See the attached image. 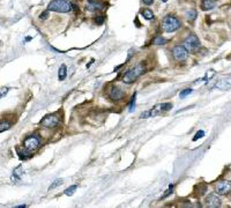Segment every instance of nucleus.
<instances>
[{
  "label": "nucleus",
  "mask_w": 231,
  "mask_h": 208,
  "mask_svg": "<svg viewBox=\"0 0 231 208\" xmlns=\"http://www.w3.org/2000/svg\"><path fill=\"white\" fill-rule=\"evenodd\" d=\"M145 72H146V66L142 62H140L125 73V75L123 76V81L125 83H133L134 81H137L142 74H145Z\"/></svg>",
  "instance_id": "f257e3e1"
},
{
  "label": "nucleus",
  "mask_w": 231,
  "mask_h": 208,
  "mask_svg": "<svg viewBox=\"0 0 231 208\" xmlns=\"http://www.w3.org/2000/svg\"><path fill=\"white\" fill-rule=\"evenodd\" d=\"M41 140L37 135H29L23 141V153L24 155H31L39 148Z\"/></svg>",
  "instance_id": "f03ea898"
},
{
  "label": "nucleus",
  "mask_w": 231,
  "mask_h": 208,
  "mask_svg": "<svg viewBox=\"0 0 231 208\" xmlns=\"http://www.w3.org/2000/svg\"><path fill=\"white\" fill-rule=\"evenodd\" d=\"M182 26V22L178 17L173 15H167L162 21V28L167 32H173V31L178 30Z\"/></svg>",
  "instance_id": "7ed1b4c3"
},
{
  "label": "nucleus",
  "mask_w": 231,
  "mask_h": 208,
  "mask_svg": "<svg viewBox=\"0 0 231 208\" xmlns=\"http://www.w3.org/2000/svg\"><path fill=\"white\" fill-rule=\"evenodd\" d=\"M47 9L57 13H68L72 10V5L66 0H52L47 6Z\"/></svg>",
  "instance_id": "20e7f679"
},
{
  "label": "nucleus",
  "mask_w": 231,
  "mask_h": 208,
  "mask_svg": "<svg viewBox=\"0 0 231 208\" xmlns=\"http://www.w3.org/2000/svg\"><path fill=\"white\" fill-rule=\"evenodd\" d=\"M184 47L189 52H195L200 47V41L198 36L195 35H189L184 41Z\"/></svg>",
  "instance_id": "39448f33"
},
{
  "label": "nucleus",
  "mask_w": 231,
  "mask_h": 208,
  "mask_svg": "<svg viewBox=\"0 0 231 208\" xmlns=\"http://www.w3.org/2000/svg\"><path fill=\"white\" fill-rule=\"evenodd\" d=\"M172 56L177 61H184L189 57V51L184 46L177 45L172 49Z\"/></svg>",
  "instance_id": "423d86ee"
},
{
  "label": "nucleus",
  "mask_w": 231,
  "mask_h": 208,
  "mask_svg": "<svg viewBox=\"0 0 231 208\" xmlns=\"http://www.w3.org/2000/svg\"><path fill=\"white\" fill-rule=\"evenodd\" d=\"M108 95H109V97H110L112 101L116 102V101H119V99L124 98L125 91H124L120 87H118V86H111V88L109 89Z\"/></svg>",
  "instance_id": "0eeeda50"
},
{
  "label": "nucleus",
  "mask_w": 231,
  "mask_h": 208,
  "mask_svg": "<svg viewBox=\"0 0 231 208\" xmlns=\"http://www.w3.org/2000/svg\"><path fill=\"white\" fill-rule=\"evenodd\" d=\"M41 124H42L43 126H45V127L52 128V127H56V126L59 124V118H58L56 114H47V116H45V117L43 118Z\"/></svg>",
  "instance_id": "6e6552de"
},
{
  "label": "nucleus",
  "mask_w": 231,
  "mask_h": 208,
  "mask_svg": "<svg viewBox=\"0 0 231 208\" xmlns=\"http://www.w3.org/2000/svg\"><path fill=\"white\" fill-rule=\"evenodd\" d=\"M214 88L218 89V90H229V89H231V74L218 80L217 83L214 86Z\"/></svg>",
  "instance_id": "1a4fd4ad"
},
{
  "label": "nucleus",
  "mask_w": 231,
  "mask_h": 208,
  "mask_svg": "<svg viewBox=\"0 0 231 208\" xmlns=\"http://www.w3.org/2000/svg\"><path fill=\"white\" fill-rule=\"evenodd\" d=\"M216 192L218 194H228L231 192V182L229 180H222L216 184Z\"/></svg>",
  "instance_id": "9d476101"
},
{
  "label": "nucleus",
  "mask_w": 231,
  "mask_h": 208,
  "mask_svg": "<svg viewBox=\"0 0 231 208\" xmlns=\"http://www.w3.org/2000/svg\"><path fill=\"white\" fill-rule=\"evenodd\" d=\"M206 205L210 208H216L221 206V199L216 193H210L208 197L206 198Z\"/></svg>",
  "instance_id": "9b49d317"
},
{
  "label": "nucleus",
  "mask_w": 231,
  "mask_h": 208,
  "mask_svg": "<svg viewBox=\"0 0 231 208\" xmlns=\"http://www.w3.org/2000/svg\"><path fill=\"white\" fill-rule=\"evenodd\" d=\"M161 112H163V110H162V104H157V105H155V106H154L152 109L147 110V111L142 112V113L140 114V118H143V119H146V118H149V117H154V116H157V114H160Z\"/></svg>",
  "instance_id": "f8f14e48"
},
{
  "label": "nucleus",
  "mask_w": 231,
  "mask_h": 208,
  "mask_svg": "<svg viewBox=\"0 0 231 208\" xmlns=\"http://www.w3.org/2000/svg\"><path fill=\"white\" fill-rule=\"evenodd\" d=\"M104 4L103 2H101L100 0H88L87 1V9L91 10V12H94V10H102L104 9Z\"/></svg>",
  "instance_id": "ddd939ff"
},
{
  "label": "nucleus",
  "mask_w": 231,
  "mask_h": 208,
  "mask_svg": "<svg viewBox=\"0 0 231 208\" xmlns=\"http://www.w3.org/2000/svg\"><path fill=\"white\" fill-rule=\"evenodd\" d=\"M216 6L215 0H202L201 1V8L204 10H210Z\"/></svg>",
  "instance_id": "4468645a"
},
{
  "label": "nucleus",
  "mask_w": 231,
  "mask_h": 208,
  "mask_svg": "<svg viewBox=\"0 0 231 208\" xmlns=\"http://www.w3.org/2000/svg\"><path fill=\"white\" fill-rule=\"evenodd\" d=\"M21 175H22V166L19 165L17 168H16L15 170L13 171V176H12V180L15 183V182H19L20 179H21Z\"/></svg>",
  "instance_id": "2eb2a0df"
},
{
  "label": "nucleus",
  "mask_w": 231,
  "mask_h": 208,
  "mask_svg": "<svg viewBox=\"0 0 231 208\" xmlns=\"http://www.w3.org/2000/svg\"><path fill=\"white\" fill-rule=\"evenodd\" d=\"M66 76H67V67H66V65H61L60 68H59V74H58V78H59L60 81H63V80L66 79Z\"/></svg>",
  "instance_id": "dca6fc26"
},
{
  "label": "nucleus",
  "mask_w": 231,
  "mask_h": 208,
  "mask_svg": "<svg viewBox=\"0 0 231 208\" xmlns=\"http://www.w3.org/2000/svg\"><path fill=\"white\" fill-rule=\"evenodd\" d=\"M196 15H198L196 10H195V9H189V10L186 12L185 17H186V20H189V21H194L195 17H196Z\"/></svg>",
  "instance_id": "f3484780"
},
{
  "label": "nucleus",
  "mask_w": 231,
  "mask_h": 208,
  "mask_svg": "<svg viewBox=\"0 0 231 208\" xmlns=\"http://www.w3.org/2000/svg\"><path fill=\"white\" fill-rule=\"evenodd\" d=\"M142 16L146 19V20H152L154 19V13H152L150 9H148V8H146V9H143L141 12Z\"/></svg>",
  "instance_id": "a211bd4d"
},
{
  "label": "nucleus",
  "mask_w": 231,
  "mask_h": 208,
  "mask_svg": "<svg viewBox=\"0 0 231 208\" xmlns=\"http://www.w3.org/2000/svg\"><path fill=\"white\" fill-rule=\"evenodd\" d=\"M11 128V123L9 121H1L0 123V133Z\"/></svg>",
  "instance_id": "6ab92c4d"
},
{
  "label": "nucleus",
  "mask_w": 231,
  "mask_h": 208,
  "mask_svg": "<svg viewBox=\"0 0 231 208\" xmlns=\"http://www.w3.org/2000/svg\"><path fill=\"white\" fill-rule=\"evenodd\" d=\"M76 188H78V185H72V186H69L68 188H66L64 193H65L66 195H72V194L76 191Z\"/></svg>",
  "instance_id": "aec40b11"
},
{
  "label": "nucleus",
  "mask_w": 231,
  "mask_h": 208,
  "mask_svg": "<svg viewBox=\"0 0 231 208\" xmlns=\"http://www.w3.org/2000/svg\"><path fill=\"white\" fill-rule=\"evenodd\" d=\"M167 43V39H164L162 36H157L155 39H154V44L155 45H163Z\"/></svg>",
  "instance_id": "412c9836"
},
{
  "label": "nucleus",
  "mask_w": 231,
  "mask_h": 208,
  "mask_svg": "<svg viewBox=\"0 0 231 208\" xmlns=\"http://www.w3.org/2000/svg\"><path fill=\"white\" fill-rule=\"evenodd\" d=\"M192 89H189V88H187V89H184L183 91H180V94H179V96H180V98H184V97H186V96H189V95H191L192 94Z\"/></svg>",
  "instance_id": "4be33fe9"
},
{
  "label": "nucleus",
  "mask_w": 231,
  "mask_h": 208,
  "mask_svg": "<svg viewBox=\"0 0 231 208\" xmlns=\"http://www.w3.org/2000/svg\"><path fill=\"white\" fill-rule=\"evenodd\" d=\"M61 184H63V179H56V180L52 183V185L49 187V191H51V190H53V188H56V187H58L59 185H61Z\"/></svg>",
  "instance_id": "5701e85b"
},
{
  "label": "nucleus",
  "mask_w": 231,
  "mask_h": 208,
  "mask_svg": "<svg viewBox=\"0 0 231 208\" xmlns=\"http://www.w3.org/2000/svg\"><path fill=\"white\" fill-rule=\"evenodd\" d=\"M135 99H137V93H134V95L132 96L131 103H130V111H133L134 106H135Z\"/></svg>",
  "instance_id": "b1692460"
},
{
  "label": "nucleus",
  "mask_w": 231,
  "mask_h": 208,
  "mask_svg": "<svg viewBox=\"0 0 231 208\" xmlns=\"http://www.w3.org/2000/svg\"><path fill=\"white\" fill-rule=\"evenodd\" d=\"M214 75H215V71H214V69H210V71H208V72H207L206 76L202 79V80H209V79H211L213 76H214Z\"/></svg>",
  "instance_id": "393cba45"
},
{
  "label": "nucleus",
  "mask_w": 231,
  "mask_h": 208,
  "mask_svg": "<svg viewBox=\"0 0 231 208\" xmlns=\"http://www.w3.org/2000/svg\"><path fill=\"white\" fill-rule=\"evenodd\" d=\"M204 136H205V132H204V131H199V132H198V133L194 135V138H193V141L199 140V139L204 138Z\"/></svg>",
  "instance_id": "a878e982"
},
{
  "label": "nucleus",
  "mask_w": 231,
  "mask_h": 208,
  "mask_svg": "<svg viewBox=\"0 0 231 208\" xmlns=\"http://www.w3.org/2000/svg\"><path fill=\"white\" fill-rule=\"evenodd\" d=\"M8 90H9V88H7V87H2V88H0V98H2L4 96H6L7 93H8Z\"/></svg>",
  "instance_id": "bb28decb"
},
{
  "label": "nucleus",
  "mask_w": 231,
  "mask_h": 208,
  "mask_svg": "<svg viewBox=\"0 0 231 208\" xmlns=\"http://www.w3.org/2000/svg\"><path fill=\"white\" fill-rule=\"evenodd\" d=\"M172 190H173V185H170V186H169L168 190L165 191V193H164V194H163V195H162V199H164V198L169 197V195H170V194L172 193Z\"/></svg>",
  "instance_id": "cd10ccee"
},
{
  "label": "nucleus",
  "mask_w": 231,
  "mask_h": 208,
  "mask_svg": "<svg viewBox=\"0 0 231 208\" xmlns=\"http://www.w3.org/2000/svg\"><path fill=\"white\" fill-rule=\"evenodd\" d=\"M95 22H96L97 24H103V22H104V16H102V15L96 16V19H95Z\"/></svg>",
  "instance_id": "c85d7f7f"
},
{
  "label": "nucleus",
  "mask_w": 231,
  "mask_h": 208,
  "mask_svg": "<svg viewBox=\"0 0 231 208\" xmlns=\"http://www.w3.org/2000/svg\"><path fill=\"white\" fill-rule=\"evenodd\" d=\"M47 15H49V12H44V13H42V14L39 15V19H41V20H45L47 17Z\"/></svg>",
  "instance_id": "c756f323"
},
{
  "label": "nucleus",
  "mask_w": 231,
  "mask_h": 208,
  "mask_svg": "<svg viewBox=\"0 0 231 208\" xmlns=\"http://www.w3.org/2000/svg\"><path fill=\"white\" fill-rule=\"evenodd\" d=\"M142 1H143V4H145V5H147V6L152 5V2H154V0H142Z\"/></svg>",
  "instance_id": "7c9ffc66"
},
{
  "label": "nucleus",
  "mask_w": 231,
  "mask_h": 208,
  "mask_svg": "<svg viewBox=\"0 0 231 208\" xmlns=\"http://www.w3.org/2000/svg\"><path fill=\"white\" fill-rule=\"evenodd\" d=\"M19 208H24L26 207V205H20V206H17Z\"/></svg>",
  "instance_id": "2f4dec72"
},
{
  "label": "nucleus",
  "mask_w": 231,
  "mask_h": 208,
  "mask_svg": "<svg viewBox=\"0 0 231 208\" xmlns=\"http://www.w3.org/2000/svg\"><path fill=\"white\" fill-rule=\"evenodd\" d=\"M30 39H31V37H27V38H26V41H27V42H29Z\"/></svg>",
  "instance_id": "473e14b6"
},
{
  "label": "nucleus",
  "mask_w": 231,
  "mask_h": 208,
  "mask_svg": "<svg viewBox=\"0 0 231 208\" xmlns=\"http://www.w3.org/2000/svg\"><path fill=\"white\" fill-rule=\"evenodd\" d=\"M162 1H163V2H165V1H168V0H162Z\"/></svg>",
  "instance_id": "72a5a7b5"
}]
</instances>
